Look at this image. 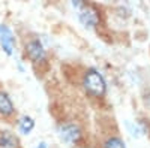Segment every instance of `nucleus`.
<instances>
[{
  "label": "nucleus",
  "mask_w": 150,
  "mask_h": 148,
  "mask_svg": "<svg viewBox=\"0 0 150 148\" xmlns=\"http://www.w3.org/2000/svg\"><path fill=\"white\" fill-rule=\"evenodd\" d=\"M0 46H2V51L8 57L14 55L15 46H17V38L8 24H0Z\"/></svg>",
  "instance_id": "39448f33"
},
{
  "label": "nucleus",
  "mask_w": 150,
  "mask_h": 148,
  "mask_svg": "<svg viewBox=\"0 0 150 148\" xmlns=\"http://www.w3.org/2000/svg\"><path fill=\"white\" fill-rule=\"evenodd\" d=\"M0 148H21L18 135L9 129H2L0 130Z\"/></svg>",
  "instance_id": "0eeeda50"
},
{
  "label": "nucleus",
  "mask_w": 150,
  "mask_h": 148,
  "mask_svg": "<svg viewBox=\"0 0 150 148\" xmlns=\"http://www.w3.org/2000/svg\"><path fill=\"white\" fill-rule=\"evenodd\" d=\"M71 8L75 11L78 22L84 29L92 30V29H96L99 26V22H101V14H99V9L95 5L81 2V0H75V2H71Z\"/></svg>",
  "instance_id": "f03ea898"
},
{
  "label": "nucleus",
  "mask_w": 150,
  "mask_h": 148,
  "mask_svg": "<svg viewBox=\"0 0 150 148\" xmlns=\"http://www.w3.org/2000/svg\"><path fill=\"white\" fill-rule=\"evenodd\" d=\"M59 139L68 147H75L83 141V129L75 121H63L56 129Z\"/></svg>",
  "instance_id": "7ed1b4c3"
},
{
  "label": "nucleus",
  "mask_w": 150,
  "mask_h": 148,
  "mask_svg": "<svg viewBox=\"0 0 150 148\" xmlns=\"http://www.w3.org/2000/svg\"><path fill=\"white\" fill-rule=\"evenodd\" d=\"M81 87L90 99H102L107 94L108 84L102 72L96 67H87L81 78Z\"/></svg>",
  "instance_id": "f257e3e1"
},
{
  "label": "nucleus",
  "mask_w": 150,
  "mask_h": 148,
  "mask_svg": "<svg viewBox=\"0 0 150 148\" xmlns=\"http://www.w3.org/2000/svg\"><path fill=\"white\" fill-rule=\"evenodd\" d=\"M33 148H48V144H47L45 141H39Z\"/></svg>",
  "instance_id": "9d476101"
},
{
  "label": "nucleus",
  "mask_w": 150,
  "mask_h": 148,
  "mask_svg": "<svg viewBox=\"0 0 150 148\" xmlns=\"http://www.w3.org/2000/svg\"><path fill=\"white\" fill-rule=\"evenodd\" d=\"M24 55L32 65H42L48 58L47 48L39 38H32L24 43Z\"/></svg>",
  "instance_id": "20e7f679"
},
{
  "label": "nucleus",
  "mask_w": 150,
  "mask_h": 148,
  "mask_svg": "<svg viewBox=\"0 0 150 148\" xmlns=\"http://www.w3.org/2000/svg\"><path fill=\"white\" fill-rule=\"evenodd\" d=\"M36 127V121L33 117L27 115V114H24L21 115L18 120H17V129L21 135H24V136H29V135L35 130Z\"/></svg>",
  "instance_id": "6e6552de"
},
{
  "label": "nucleus",
  "mask_w": 150,
  "mask_h": 148,
  "mask_svg": "<svg viewBox=\"0 0 150 148\" xmlns=\"http://www.w3.org/2000/svg\"><path fill=\"white\" fill-rule=\"evenodd\" d=\"M102 148H128L126 144H125V141L117 136V135H112V136H108L104 144H102Z\"/></svg>",
  "instance_id": "1a4fd4ad"
},
{
  "label": "nucleus",
  "mask_w": 150,
  "mask_h": 148,
  "mask_svg": "<svg viewBox=\"0 0 150 148\" xmlns=\"http://www.w3.org/2000/svg\"><path fill=\"white\" fill-rule=\"evenodd\" d=\"M17 109H15V103L12 100L11 94L6 90L0 88V117L2 118H12L15 115Z\"/></svg>",
  "instance_id": "423d86ee"
}]
</instances>
